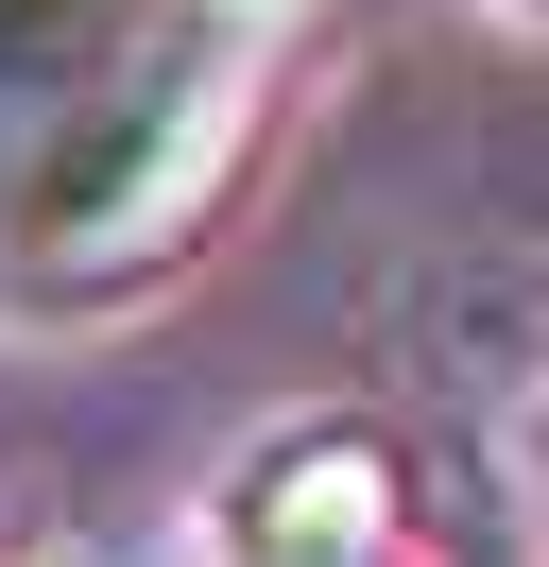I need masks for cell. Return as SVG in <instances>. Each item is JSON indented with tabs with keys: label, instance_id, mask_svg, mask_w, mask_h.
Instances as JSON below:
<instances>
[{
	"label": "cell",
	"instance_id": "6da1fadb",
	"mask_svg": "<svg viewBox=\"0 0 549 567\" xmlns=\"http://www.w3.org/2000/svg\"><path fill=\"white\" fill-rule=\"evenodd\" d=\"M309 0H0V310H121L240 207Z\"/></svg>",
	"mask_w": 549,
	"mask_h": 567
},
{
	"label": "cell",
	"instance_id": "7a4b0ae2",
	"mask_svg": "<svg viewBox=\"0 0 549 567\" xmlns=\"http://www.w3.org/2000/svg\"><path fill=\"white\" fill-rule=\"evenodd\" d=\"M395 533H412V447L377 413H292L206 498V550L224 567H395Z\"/></svg>",
	"mask_w": 549,
	"mask_h": 567
},
{
	"label": "cell",
	"instance_id": "3957f363",
	"mask_svg": "<svg viewBox=\"0 0 549 567\" xmlns=\"http://www.w3.org/2000/svg\"><path fill=\"white\" fill-rule=\"evenodd\" d=\"M18 567H137V550H86V533H52V550H18Z\"/></svg>",
	"mask_w": 549,
	"mask_h": 567
},
{
	"label": "cell",
	"instance_id": "277c9868",
	"mask_svg": "<svg viewBox=\"0 0 549 567\" xmlns=\"http://www.w3.org/2000/svg\"><path fill=\"white\" fill-rule=\"evenodd\" d=\"M498 18H532V0H498Z\"/></svg>",
	"mask_w": 549,
	"mask_h": 567
}]
</instances>
